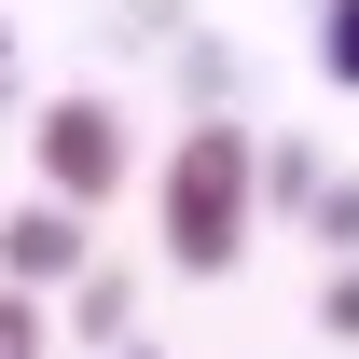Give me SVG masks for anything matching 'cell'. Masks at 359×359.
Returning <instances> with one entry per match:
<instances>
[{"instance_id": "cell-8", "label": "cell", "mask_w": 359, "mask_h": 359, "mask_svg": "<svg viewBox=\"0 0 359 359\" xmlns=\"http://www.w3.org/2000/svg\"><path fill=\"white\" fill-rule=\"evenodd\" d=\"M304 222H318V249H359V180H318Z\"/></svg>"}, {"instance_id": "cell-10", "label": "cell", "mask_w": 359, "mask_h": 359, "mask_svg": "<svg viewBox=\"0 0 359 359\" xmlns=\"http://www.w3.org/2000/svg\"><path fill=\"white\" fill-rule=\"evenodd\" d=\"M125 359H166V346H125Z\"/></svg>"}, {"instance_id": "cell-4", "label": "cell", "mask_w": 359, "mask_h": 359, "mask_svg": "<svg viewBox=\"0 0 359 359\" xmlns=\"http://www.w3.org/2000/svg\"><path fill=\"white\" fill-rule=\"evenodd\" d=\"M125 318H138V290H125L111 263H83V276H69V332H83V346H125Z\"/></svg>"}, {"instance_id": "cell-2", "label": "cell", "mask_w": 359, "mask_h": 359, "mask_svg": "<svg viewBox=\"0 0 359 359\" xmlns=\"http://www.w3.org/2000/svg\"><path fill=\"white\" fill-rule=\"evenodd\" d=\"M28 152H42V194H55V208H111L125 166H138V125L111 111V97H42Z\"/></svg>"}, {"instance_id": "cell-3", "label": "cell", "mask_w": 359, "mask_h": 359, "mask_svg": "<svg viewBox=\"0 0 359 359\" xmlns=\"http://www.w3.org/2000/svg\"><path fill=\"white\" fill-rule=\"evenodd\" d=\"M83 263H97V249H83V208H55V194H28V208L0 222V290H28V304L69 290Z\"/></svg>"}, {"instance_id": "cell-7", "label": "cell", "mask_w": 359, "mask_h": 359, "mask_svg": "<svg viewBox=\"0 0 359 359\" xmlns=\"http://www.w3.org/2000/svg\"><path fill=\"white\" fill-rule=\"evenodd\" d=\"M0 359H55V318L28 304V290H0Z\"/></svg>"}, {"instance_id": "cell-5", "label": "cell", "mask_w": 359, "mask_h": 359, "mask_svg": "<svg viewBox=\"0 0 359 359\" xmlns=\"http://www.w3.org/2000/svg\"><path fill=\"white\" fill-rule=\"evenodd\" d=\"M263 208H318V138H263Z\"/></svg>"}, {"instance_id": "cell-9", "label": "cell", "mask_w": 359, "mask_h": 359, "mask_svg": "<svg viewBox=\"0 0 359 359\" xmlns=\"http://www.w3.org/2000/svg\"><path fill=\"white\" fill-rule=\"evenodd\" d=\"M318 332H332V346H359V263H332V290H318Z\"/></svg>"}, {"instance_id": "cell-1", "label": "cell", "mask_w": 359, "mask_h": 359, "mask_svg": "<svg viewBox=\"0 0 359 359\" xmlns=\"http://www.w3.org/2000/svg\"><path fill=\"white\" fill-rule=\"evenodd\" d=\"M249 222H263V138L249 125H194L152 166V235H166L180 276H235L249 263Z\"/></svg>"}, {"instance_id": "cell-6", "label": "cell", "mask_w": 359, "mask_h": 359, "mask_svg": "<svg viewBox=\"0 0 359 359\" xmlns=\"http://www.w3.org/2000/svg\"><path fill=\"white\" fill-rule=\"evenodd\" d=\"M318 83L359 97V0H318Z\"/></svg>"}]
</instances>
